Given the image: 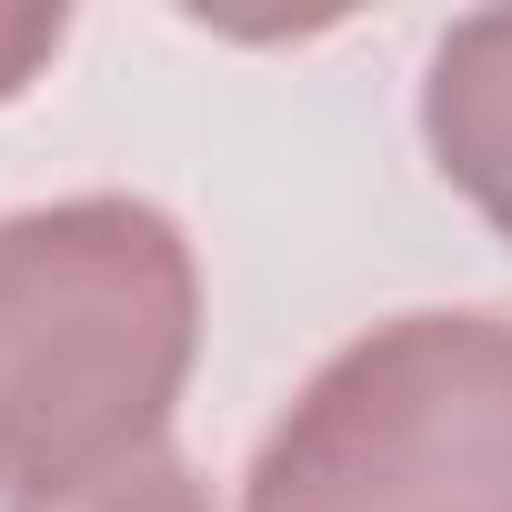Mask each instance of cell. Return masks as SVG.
I'll list each match as a JSON object with an SVG mask.
<instances>
[{"label": "cell", "instance_id": "cell-1", "mask_svg": "<svg viewBox=\"0 0 512 512\" xmlns=\"http://www.w3.org/2000/svg\"><path fill=\"white\" fill-rule=\"evenodd\" d=\"M201 352V272L171 211L81 191L0 211V502L161 452Z\"/></svg>", "mask_w": 512, "mask_h": 512}, {"label": "cell", "instance_id": "cell-2", "mask_svg": "<svg viewBox=\"0 0 512 512\" xmlns=\"http://www.w3.org/2000/svg\"><path fill=\"white\" fill-rule=\"evenodd\" d=\"M241 512H512V322L402 312L262 432Z\"/></svg>", "mask_w": 512, "mask_h": 512}, {"label": "cell", "instance_id": "cell-3", "mask_svg": "<svg viewBox=\"0 0 512 512\" xmlns=\"http://www.w3.org/2000/svg\"><path fill=\"white\" fill-rule=\"evenodd\" d=\"M422 141L442 181L512 241V11H472L442 31L422 71Z\"/></svg>", "mask_w": 512, "mask_h": 512}, {"label": "cell", "instance_id": "cell-4", "mask_svg": "<svg viewBox=\"0 0 512 512\" xmlns=\"http://www.w3.org/2000/svg\"><path fill=\"white\" fill-rule=\"evenodd\" d=\"M11 512H211V482L161 442V452H141V462H121V472H101V482L31 492V502H11Z\"/></svg>", "mask_w": 512, "mask_h": 512}, {"label": "cell", "instance_id": "cell-5", "mask_svg": "<svg viewBox=\"0 0 512 512\" xmlns=\"http://www.w3.org/2000/svg\"><path fill=\"white\" fill-rule=\"evenodd\" d=\"M61 41H71V21H61V11H0V101H21Z\"/></svg>", "mask_w": 512, "mask_h": 512}]
</instances>
